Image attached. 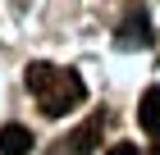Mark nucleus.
I'll return each instance as SVG.
<instances>
[{
	"label": "nucleus",
	"mask_w": 160,
	"mask_h": 155,
	"mask_svg": "<svg viewBox=\"0 0 160 155\" xmlns=\"http://www.w3.org/2000/svg\"><path fill=\"white\" fill-rule=\"evenodd\" d=\"M147 155H160V146H151V151H147Z\"/></svg>",
	"instance_id": "7"
},
{
	"label": "nucleus",
	"mask_w": 160,
	"mask_h": 155,
	"mask_svg": "<svg viewBox=\"0 0 160 155\" xmlns=\"http://www.w3.org/2000/svg\"><path fill=\"white\" fill-rule=\"evenodd\" d=\"M101 128H105V119H92V123H82V128H78V132H73V137H69L64 146H73L78 155H87L92 146L101 142Z\"/></svg>",
	"instance_id": "4"
},
{
	"label": "nucleus",
	"mask_w": 160,
	"mask_h": 155,
	"mask_svg": "<svg viewBox=\"0 0 160 155\" xmlns=\"http://www.w3.org/2000/svg\"><path fill=\"white\" fill-rule=\"evenodd\" d=\"M137 123H142V132H151V137L160 132V87H147V91H142V105H137Z\"/></svg>",
	"instance_id": "3"
},
{
	"label": "nucleus",
	"mask_w": 160,
	"mask_h": 155,
	"mask_svg": "<svg viewBox=\"0 0 160 155\" xmlns=\"http://www.w3.org/2000/svg\"><path fill=\"white\" fill-rule=\"evenodd\" d=\"M119 41H123V46H147V14H128Z\"/></svg>",
	"instance_id": "5"
},
{
	"label": "nucleus",
	"mask_w": 160,
	"mask_h": 155,
	"mask_svg": "<svg viewBox=\"0 0 160 155\" xmlns=\"http://www.w3.org/2000/svg\"><path fill=\"white\" fill-rule=\"evenodd\" d=\"M32 151V132L23 123H5L0 128V155H28Z\"/></svg>",
	"instance_id": "2"
},
{
	"label": "nucleus",
	"mask_w": 160,
	"mask_h": 155,
	"mask_svg": "<svg viewBox=\"0 0 160 155\" xmlns=\"http://www.w3.org/2000/svg\"><path fill=\"white\" fill-rule=\"evenodd\" d=\"M23 78H28V91L41 100V109H46L50 119H64L69 109H78L87 100V87H82V78H78L73 69H55V64H28L23 69Z\"/></svg>",
	"instance_id": "1"
},
{
	"label": "nucleus",
	"mask_w": 160,
	"mask_h": 155,
	"mask_svg": "<svg viewBox=\"0 0 160 155\" xmlns=\"http://www.w3.org/2000/svg\"><path fill=\"white\" fill-rule=\"evenodd\" d=\"M105 155H142V146H133V142H114V146H105Z\"/></svg>",
	"instance_id": "6"
}]
</instances>
